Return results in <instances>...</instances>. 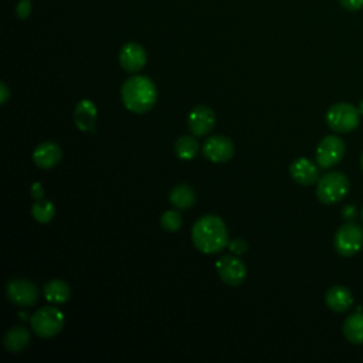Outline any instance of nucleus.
Returning a JSON list of instances; mask_svg holds the SVG:
<instances>
[{
  "mask_svg": "<svg viewBox=\"0 0 363 363\" xmlns=\"http://www.w3.org/2000/svg\"><path fill=\"white\" fill-rule=\"evenodd\" d=\"M191 240L200 252H220L228 244V231L225 223L216 214L203 216L191 228Z\"/></svg>",
  "mask_w": 363,
  "mask_h": 363,
  "instance_id": "f257e3e1",
  "label": "nucleus"
},
{
  "mask_svg": "<svg viewBox=\"0 0 363 363\" xmlns=\"http://www.w3.org/2000/svg\"><path fill=\"white\" fill-rule=\"evenodd\" d=\"M360 167L363 170V152H362V156H360Z\"/></svg>",
  "mask_w": 363,
  "mask_h": 363,
  "instance_id": "7c9ffc66",
  "label": "nucleus"
},
{
  "mask_svg": "<svg viewBox=\"0 0 363 363\" xmlns=\"http://www.w3.org/2000/svg\"><path fill=\"white\" fill-rule=\"evenodd\" d=\"M342 332L346 340L353 345H363V312L349 315L342 325Z\"/></svg>",
  "mask_w": 363,
  "mask_h": 363,
  "instance_id": "a211bd4d",
  "label": "nucleus"
},
{
  "mask_svg": "<svg viewBox=\"0 0 363 363\" xmlns=\"http://www.w3.org/2000/svg\"><path fill=\"white\" fill-rule=\"evenodd\" d=\"M64 313L55 306H43L30 319L33 332L44 339L52 337L64 328Z\"/></svg>",
  "mask_w": 363,
  "mask_h": 363,
  "instance_id": "39448f33",
  "label": "nucleus"
},
{
  "mask_svg": "<svg viewBox=\"0 0 363 363\" xmlns=\"http://www.w3.org/2000/svg\"><path fill=\"white\" fill-rule=\"evenodd\" d=\"M350 183L342 172H326L316 182V197L323 204H335L346 197Z\"/></svg>",
  "mask_w": 363,
  "mask_h": 363,
  "instance_id": "7ed1b4c3",
  "label": "nucleus"
},
{
  "mask_svg": "<svg viewBox=\"0 0 363 363\" xmlns=\"http://www.w3.org/2000/svg\"><path fill=\"white\" fill-rule=\"evenodd\" d=\"M169 200L176 208L186 210L194 204L196 194H194V190L189 184H177L170 191Z\"/></svg>",
  "mask_w": 363,
  "mask_h": 363,
  "instance_id": "aec40b11",
  "label": "nucleus"
},
{
  "mask_svg": "<svg viewBox=\"0 0 363 363\" xmlns=\"http://www.w3.org/2000/svg\"><path fill=\"white\" fill-rule=\"evenodd\" d=\"M182 216L177 210H167L162 214L160 217V225L164 231H169V233H174L177 231L180 227H182Z\"/></svg>",
  "mask_w": 363,
  "mask_h": 363,
  "instance_id": "5701e85b",
  "label": "nucleus"
},
{
  "mask_svg": "<svg viewBox=\"0 0 363 363\" xmlns=\"http://www.w3.org/2000/svg\"><path fill=\"white\" fill-rule=\"evenodd\" d=\"M343 217L345 218H353L354 217V207L353 206H346L343 207Z\"/></svg>",
  "mask_w": 363,
  "mask_h": 363,
  "instance_id": "c85d7f7f",
  "label": "nucleus"
},
{
  "mask_svg": "<svg viewBox=\"0 0 363 363\" xmlns=\"http://www.w3.org/2000/svg\"><path fill=\"white\" fill-rule=\"evenodd\" d=\"M203 155L213 163L228 162L234 155V143L223 135L208 136L203 145Z\"/></svg>",
  "mask_w": 363,
  "mask_h": 363,
  "instance_id": "9d476101",
  "label": "nucleus"
},
{
  "mask_svg": "<svg viewBox=\"0 0 363 363\" xmlns=\"http://www.w3.org/2000/svg\"><path fill=\"white\" fill-rule=\"evenodd\" d=\"M30 339H31V336H30V330L27 328L16 326L6 332L3 343L9 352L18 353L28 346Z\"/></svg>",
  "mask_w": 363,
  "mask_h": 363,
  "instance_id": "f3484780",
  "label": "nucleus"
},
{
  "mask_svg": "<svg viewBox=\"0 0 363 363\" xmlns=\"http://www.w3.org/2000/svg\"><path fill=\"white\" fill-rule=\"evenodd\" d=\"M146 62L147 52L138 43H126L119 51V64L129 74L140 71L146 65Z\"/></svg>",
  "mask_w": 363,
  "mask_h": 363,
  "instance_id": "f8f14e48",
  "label": "nucleus"
},
{
  "mask_svg": "<svg viewBox=\"0 0 363 363\" xmlns=\"http://www.w3.org/2000/svg\"><path fill=\"white\" fill-rule=\"evenodd\" d=\"M44 296L51 303H64L71 296V288L62 279H51L44 285Z\"/></svg>",
  "mask_w": 363,
  "mask_h": 363,
  "instance_id": "6ab92c4d",
  "label": "nucleus"
},
{
  "mask_svg": "<svg viewBox=\"0 0 363 363\" xmlns=\"http://www.w3.org/2000/svg\"><path fill=\"white\" fill-rule=\"evenodd\" d=\"M16 13H17L18 18H21V20L27 18L31 13V0H20L16 7Z\"/></svg>",
  "mask_w": 363,
  "mask_h": 363,
  "instance_id": "b1692460",
  "label": "nucleus"
},
{
  "mask_svg": "<svg viewBox=\"0 0 363 363\" xmlns=\"http://www.w3.org/2000/svg\"><path fill=\"white\" fill-rule=\"evenodd\" d=\"M121 98L128 111L133 113H145L150 111L156 102V85L146 75H133L123 82Z\"/></svg>",
  "mask_w": 363,
  "mask_h": 363,
  "instance_id": "f03ea898",
  "label": "nucleus"
},
{
  "mask_svg": "<svg viewBox=\"0 0 363 363\" xmlns=\"http://www.w3.org/2000/svg\"><path fill=\"white\" fill-rule=\"evenodd\" d=\"M55 214V207L50 200H37L31 207V216L38 223H48Z\"/></svg>",
  "mask_w": 363,
  "mask_h": 363,
  "instance_id": "4be33fe9",
  "label": "nucleus"
},
{
  "mask_svg": "<svg viewBox=\"0 0 363 363\" xmlns=\"http://www.w3.org/2000/svg\"><path fill=\"white\" fill-rule=\"evenodd\" d=\"M61 147L55 142H43L33 152V162L41 169H51L61 160Z\"/></svg>",
  "mask_w": 363,
  "mask_h": 363,
  "instance_id": "2eb2a0df",
  "label": "nucleus"
},
{
  "mask_svg": "<svg viewBox=\"0 0 363 363\" xmlns=\"http://www.w3.org/2000/svg\"><path fill=\"white\" fill-rule=\"evenodd\" d=\"M325 119L333 132L347 133L359 126L360 112L359 108L349 102H337L328 109Z\"/></svg>",
  "mask_w": 363,
  "mask_h": 363,
  "instance_id": "20e7f679",
  "label": "nucleus"
},
{
  "mask_svg": "<svg viewBox=\"0 0 363 363\" xmlns=\"http://www.w3.org/2000/svg\"><path fill=\"white\" fill-rule=\"evenodd\" d=\"M216 125V115L213 109L204 105L193 108L187 116V128L194 136H204L211 132Z\"/></svg>",
  "mask_w": 363,
  "mask_h": 363,
  "instance_id": "9b49d317",
  "label": "nucleus"
},
{
  "mask_svg": "<svg viewBox=\"0 0 363 363\" xmlns=\"http://www.w3.org/2000/svg\"><path fill=\"white\" fill-rule=\"evenodd\" d=\"M345 152H346V146L343 139L335 135H328L318 143L315 159L319 167L330 169L343 159Z\"/></svg>",
  "mask_w": 363,
  "mask_h": 363,
  "instance_id": "0eeeda50",
  "label": "nucleus"
},
{
  "mask_svg": "<svg viewBox=\"0 0 363 363\" xmlns=\"http://www.w3.org/2000/svg\"><path fill=\"white\" fill-rule=\"evenodd\" d=\"M228 248L231 250V252L240 255V254H244L247 251L248 245L242 238H234V240L228 241Z\"/></svg>",
  "mask_w": 363,
  "mask_h": 363,
  "instance_id": "393cba45",
  "label": "nucleus"
},
{
  "mask_svg": "<svg viewBox=\"0 0 363 363\" xmlns=\"http://www.w3.org/2000/svg\"><path fill=\"white\" fill-rule=\"evenodd\" d=\"M340 6L349 11H357L363 9V0H339Z\"/></svg>",
  "mask_w": 363,
  "mask_h": 363,
  "instance_id": "a878e982",
  "label": "nucleus"
},
{
  "mask_svg": "<svg viewBox=\"0 0 363 363\" xmlns=\"http://www.w3.org/2000/svg\"><path fill=\"white\" fill-rule=\"evenodd\" d=\"M359 112H360V115H363V99H362V102L359 104Z\"/></svg>",
  "mask_w": 363,
  "mask_h": 363,
  "instance_id": "c756f323",
  "label": "nucleus"
},
{
  "mask_svg": "<svg viewBox=\"0 0 363 363\" xmlns=\"http://www.w3.org/2000/svg\"><path fill=\"white\" fill-rule=\"evenodd\" d=\"M360 218H362V221H363V208H362V213H360Z\"/></svg>",
  "mask_w": 363,
  "mask_h": 363,
  "instance_id": "2f4dec72",
  "label": "nucleus"
},
{
  "mask_svg": "<svg viewBox=\"0 0 363 363\" xmlns=\"http://www.w3.org/2000/svg\"><path fill=\"white\" fill-rule=\"evenodd\" d=\"M335 251L342 257H353L363 247V227L356 223L342 224L333 237Z\"/></svg>",
  "mask_w": 363,
  "mask_h": 363,
  "instance_id": "423d86ee",
  "label": "nucleus"
},
{
  "mask_svg": "<svg viewBox=\"0 0 363 363\" xmlns=\"http://www.w3.org/2000/svg\"><path fill=\"white\" fill-rule=\"evenodd\" d=\"M0 92H1V105H4L6 104V101H7V98H9V95H10V92H9V88H7V85L4 84V82H1L0 84Z\"/></svg>",
  "mask_w": 363,
  "mask_h": 363,
  "instance_id": "cd10ccee",
  "label": "nucleus"
},
{
  "mask_svg": "<svg viewBox=\"0 0 363 363\" xmlns=\"http://www.w3.org/2000/svg\"><path fill=\"white\" fill-rule=\"evenodd\" d=\"M43 193H44V190H43V186H41L40 183H34V184L31 186V196H33L35 200H40V199L43 197Z\"/></svg>",
  "mask_w": 363,
  "mask_h": 363,
  "instance_id": "bb28decb",
  "label": "nucleus"
},
{
  "mask_svg": "<svg viewBox=\"0 0 363 363\" xmlns=\"http://www.w3.org/2000/svg\"><path fill=\"white\" fill-rule=\"evenodd\" d=\"M98 116L96 106L89 99H82L77 104L74 111V122L79 130L88 132L95 126Z\"/></svg>",
  "mask_w": 363,
  "mask_h": 363,
  "instance_id": "dca6fc26",
  "label": "nucleus"
},
{
  "mask_svg": "<svg viewBox=\"0 0 363 363\" xmlns=\"http://www.w3.org/2000/svg\"><path fill=\"white\" fill-rule=\"evenodd\" d=\"M216 269L221 281L230 286H238L247 277V268L241 259L234 255H224L216 262Z\"/></svg>",
  "mask_w": 363,
  "mask_h": 363,
  "instance_id": "6e6552de",
  "label": "nucleus"
},
{
  "mask_svg": "<svg viewBox=\"0 0 363 363\" xmlns=\"http://www.w3.org/2000/svg\"><path fill=\"white\" fill-rule=\"evenodd\" d=\"M289 174L301 186H312L319 180L318 166L306 157L295 159L289 166Z\"/></svg>",
  "mask_w": 363,
  "mask_h": 363,
  "instance_id": "ddd939ff",
  "label": "nucleus"
},
{
  "mask_svg": "<svg viewBox=\"0 0 363 363\" xmlns=\"http://www.w3.org/2000/svg\"><path fill=\"white\" fill-rule=\"evenodd\" d=\"M6 295L18 306H31L38 299V288L28 279H11L7 282Z\"/></svg>",
  "mask_w": 363,
  "mask_h": 363,
  "instance_id": "1a4fd4ad",
  "label": "nucleus"
},
{
  "mask_svg": "<svg viewBox=\"0 0 363 363\" xmlns=\"http://www.w3.org/2000/svg\"><path fill=\"white\" fill-rule=\"evenodd\" d=\"M325 303L330 311L343 313L353 305V295L349 288L343 285H333L325 294Z\"/></svg>",
  "mask_w": 363,
  "mask_h": 363,
  "instance_id": "4468645a",
  "label": "nucleus"
},
{
  "mask_svg": "<svg viewBox=\"0 0 363 363\" xmlns=\"http://www.w3.org/2000/svg\"><path fill=\"white\" fill-rule=\"evenodd\" d=\"M199 152V143L194 135H183L174 143V153L182 160H191Z\"/></svg>",
  "mask_w": 363,
  "mask_h": 363,
  "instance_id": "412c9836",
  "label": "nucleus"
}]
</instances>
